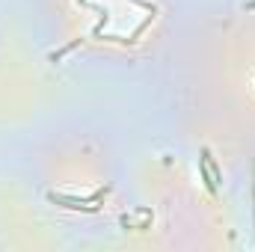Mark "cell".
<instances>
[{"label":"cell","instance_id":"1","mask_svg":"<svg viewBox=\"0 0 255 252\" xmlns=\"http://www.w3.org/2000/svg\"><path fill=\"white\" fill-rule=\"evenodd\" d=\"M199 175L205 178V184L211 193H217V181H214V175H211V166H208V160H205V154H202V160H199Z\"/></svg>","mask_w":255,"mask_h":252}]
</instances>
